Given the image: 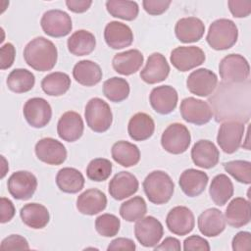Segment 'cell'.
Instances as JSON below:
<instances>
[{
	"label": "cell",
	"instance_id": "1",
	"mask_svg": "<svg viewBox=\"0 0 251 251\" xmlns=\"http://www.w3.org/2000/svg\"><path fill=\"white\" fill-rule=\"evenodd\" d=\"M24 58L25 63L35 71H51L57 63V47L51 40L38 36L25 45Z\"/></svg>",
	"mask_w": 251,
	"mask_h": 251
},
{
	"label": "cell",
	"instance_id": "2",
	"mask_svg": "<svg viewBox=\"0 0 251 251\" xmlns=\"http://www.w3.org/2000/svg\"><path fill=\"white\" fill-rule=\"evenodd\" d=\"M142 185L148 200L156 205H162L169 202L175 190L173 179L163 171H154L150 173L143 180Z\"/></svg>",
	"mask_w": 251,
	"mask_h": 251
},
{
	"label": "cell",
	"instance_id": "3",
	"mask_svg": "<svg viewBox=\"0 0 251 251\" xmlns=\"http://www.w3.org/2000/svg\"><path fill=\"white\" fill-rule=\"evenodd\" d=\"M238 29L236 25L228 19L214 21L208 29L207 43L214 50H226L231 48L237 41Z\"/></svg>",
	"mask_w": 251,
	"mask_h": 251
},
{
	"label": "cell",
	"instance_id": "4",
	"mask_svg": "<svg viewBox=\"0 0 251 251\" xmlns=\"http://www.w3.org/2000/svg\"><path fill=\"white\" fill-rule=\"evenodd\" d=\"M219 73L224 83H242L248 80L249 63L240 54H229L220 62Z\"/></svg>",
	"mask_w": 251,
	"mask_h": 251
},
{
	"label": "cell",
	"instance_id": "5",
	"mask_svg": "<svg viewBox=\"0 0 251 251\" xmlns=\"http://www.w3.org/2000/svg\"><path fill=\"white\" fill-rule=\"evenodd\" d=\"M86 124L94 132H104L108 130L113 122V114L107 102L101 98H91L84 110Z\"/></svg>",
	"mask_w": 251,
	"mask_h": 251
},
{
	"label": "cell",
	"instance_id": "6",
	"mask_svg": "<svg viewBox=\"0 0 251 251\" xmlns=\"http://www.w3.org/2000/svg\"><path fill=\"white\" fill-rule=\"evenodd\" d=\"M191 141L188 128L179 123L171 124L162 133L161 145L171 154H181L185 152Z\"/></svg>",
	"mask_w": 251,
	"mask_h": 251
},
{
	"label": "cell",
	"instance_id": "7",
	"mask_svg": "<svg viewBox=\"0 0 251 251\" xmlns=\"http://www.w3.org/2000/svg\"><path fill=\"white\" fill-rule=\"evenodd\" d=\"M244 123L236 120H228L220 126L217 142L220 148L226 154H232L238 150L244 134Z\"/></svg>",
	"mask_w": 251,
	"mask_h": 251
},
{
	"label": "cell",
	"instance_id": "8",
	"mask_svg": "<svg viewBox=\"0 0 251 251\" xmlns=\"http://www.w3.org/2000/svg\"><path fill=\"white\" fill-rule=\"evenodd\" d=\"M182 119L196 126L209 123L213 118V110L208 102L194 97L184 98L179 107Z\"/></svg>",
	"mask_w": 251,
	"mask_h": 251
},
{
	"label": "cell",
	"instance_id": "9",
	"mask_svg": "<svg viewBox=\"0 0 251 251\" xmlns=\"http://www.w3.org/2000/svg\"><path fill=\"white\" fill-rule=\"evenodd\" d=\"M44 33L51 37H63L68 35L73 28L72 19L68 13L53 9L45 12L40 20Z\"/></svg>",
	"mask_w": 251,
	"mask_h": 251
},
{
	"label": "cell",
	"instance_id": "10",
	"mask_svg": "<svg viewBox=\"0 0 251 251\" xmlns=\"http://www.w3.org/2000/svg\"><path fill=\"white\" fill-rule=\"evenodd\" d=\"M8 191L17 200H27L37 188L36 176L27 171L13 173L7 181Z\"/></svg>",
	"mask_w": 251,
	"mask_h": 251
},
{
	"label": "cell",
	"instance_id": "11",
	"mask_svg": "<svg viewBox=\"0 0 251 251\" xmlns=\"http://www.w3.org/2000/svg\"><path fill=\"white\" fill-rule=\"evenodd\" d=\"M134 234L144 247H155L164 234L163 225L155 217L147 216L139 219L134 226Z\"/></svg>",
	"mask_w": 251,
	"mask_h": 251
},
{
	"label": "cell",
	"instance_id": "12",
	"mask_svg": "<svg viewBox=\"0 0 251 251\" xmlns=\"http://www.w3.org/2000/svg\"><path fill=\"white\" fill-rule=\"evenodd\" d=\"M23 113L27 124L35 128L46 126L52 118L50 104L41 97L28 99L24 105Z\"/></svg>",
	"mask_w": 251,
	"mask_h": 251
},
{
	"label": "cell",
	"instance_id": "13",
	"mask_svg": "<svg viewBox=\"0 0 251 251\" xmlns=\"http://www.w3.org/2000/svg\"><path fill=\"white\" fill-rule=\"evenodd\" d=\"M170 60L177 71L187 72L204 63L205 53L197 46H178L172 51Z\"/></svg>",
	"mask_w": 251,
	"mask_h": 251
},
{
	"label": "cell",
	"instance_id": "14",
	"mask_svg": "<svg viewBox=\"0 0 251 251\" xmlns=\"http://www.w3.org/2000/svg\"><path fill=\"white\" fill-rule=\"evenodd\" d=\"M36 157L47 165L58 166L67 159L66 147L52 137H45L38 140L34 147Z\"/></svg>",
	"mask_w": 251,
	"mask_h": 251
},
{
	"label": "cell",
	"instance_id": "15",
	"mask_svg": "<svg viewBox=\"0 0 251 251\" xmlns=\"http://www.w3.org/2000/svg\"><path fill=\"white\" fill-rule=\"evenodd\" d=\"M218 84L217 75L205 68L193 71L186 79L188 90L197 96L207 97L214 92Z\"/></svg>",
	"mask_w": 251,
	"mask_h": 251
},
{
	"label": "cell",
	"instance_id": "16",
	"mask_svg": "<svg viewBox=\"0 0 251 251\" xmlns=\"http://www.w3.org/2000/svg\"><path fill=\"white\" fill-rule=\"evenodd\" d=\"M166 225L171 232L176 235H186L191 232L195 226L194 215L185 206L174 207L167 215Z\"/></svg>",
	"mask_w": 251,
	"mask_h": 251
},
{
	"label": "cell",
	"instance_id": "17",
	"mask_svg": "<svg viewBox=\"0 0 251 251\" xmlns=\"http://www.w3.org/2000/svg\"><path fill=\"white\" fill-rule=\"evenodd\" d=\"M170 74V66L164 55L161 53L151 54L145 67L140 72L141 79L148 84H155L164 81Z\"/></svg>",
	"mask_w": 251,
	"mask_h": 251
},
{
	"label": "cell",
	"instance_id": "18",
	"mask_svg": "<svg viewBox=\"0 0 251 251\" xmlns=\"http://www.w3.org/2000/svg\"><path fill=\"white\" fill-rule=\"evenodd\" d=\"M177 92L171 85H161L152 89L149 101L153 110L161 115L172 113L177 104Z\"/></svg>",
	"mask_w": 251,
	"mask_h": 251
},
{
	"label": "cell",
	"instance_id": "19",
	"mask_svg": "<svg viewBox=\"0 0 251 251\" xmlns=\"http://www.w3.org/2000/svg\"><path fill=\"white\" fill-rule=\"evenodd\" d=\"M84 125L80 115L74 111L64 113L57 124L59 137L67 142H74L79 139L83 133Z\"/></svg>",
	"mask_w": 251,
	"mask_h": 251
},
{
	"label": "cell",
	"instance_id": "20",
	"mask_svg": "<svg viewBox=\"0 0 251 251\" xmlns=\"http://www.w3.org/2000/svg\"><path fill=\"white\" fill-rule=\"evenodd\" d=\"M138 186L139 183L134 175L122 171L110 180L108 190L114 199L120 201L133 195L138 190Z\"/></svg>",
	"mask_w": 251,
	"mask_h": 251
},
{
	"label": "cell",
	"instance_id": "21",
	"mask_svg": "<svg viewBox=\"0 0 251 251\" xmlns=\"http://www.w3.org/2000/svg\"><path fill=\"white\" fill-rule=\"evenodd\" d=\"M104 39L112 49H123L131 45L133 42V33L127 25L118 21H112L105 26Z\"/></svg>",
	"mask_w": 251,
	"mask_h": 251
},
{
	"label": "cell",
	"instance_id": "22",
	"mask_svg": "<svg viewBox=\"0 0 251 251\" xmlns=\"http://www.w3.org/2000/svg\"><path fill=\"white\" fill-rule=\"evenodd\" d=\"M220 158V152L216 145L207 139H200L194 143L191 149L193 163L202 169L214 168Z\"/></svg>",
	"mask_w": 251,
	"mask_h": 251
},
{
	"label": "cell",
	"instance_id": "23",
	"mask_svg": "<svg viewBox=\"0 0 251 251\" xmlns=\"http://www.w3.org/2000/svg\"><path fill=\"white\" fill-rule=\"evenodd\" d=\"M205 31L204 23L196 17H186L179 19L175 26L176 38L183 43L199 41Z\"/></svg>",
	"mask_w": 251,
	"mask_h": 251
},
{
	"label": "cell",
	"instance_id": "24",
	"mask_svg": "<svg viewBox=\"0 0 251 251\" xmlns=\"http://www.w3.org/2000/svg\"><path fill=\"white\" fill-rule=\"evenodd\" d=\"M197 223L200 232L208 237L218 236L226 228L225 216L217 208H209L202 212Z\"/></svg>",
	"mask_w": 251,
	"mask_h": 251
},
{
	"label": "cell",
	"instance_id": "25",
	"mask_svg": "<svg viewBox=\"0 0 251 251\" xmlns=\"http://www.w3.org/2000/svg\"><path fill=\"white\" fill-rule=\"evenodd\" d=\"M208 180L209 177L206 173L195 169H187L181 173L178 183L186 196L196 197L205 190Z\"/></svg>",
	"mask_w": 251,
	"mask_h": 251
},
{
	"label": "cell",
	"instance_id": "26",
	"mask_svg": "<svg viewBox=\"0 0 251 251\" xmlns=\"http://www.w3.org/2000/svg\"><path fill=\"white\" fill-rule=\"evenodd\" d=\"M106 206L107 197L105 193L96 188L83 191L76 199V209L83 215H96L102 212Z\"/></svg>",
	"mask_w": 251,
	"mask_h": 251
},
{
	"label": "cell",
	"instance_id": "27",
	"mask_svg": "<svg viewBox=\"0 0 251 251\" xmlns=\"http://www.w3.org/2000/svg\"><path fill=\"white\" fill-rule=\"evenodd\" d=\"M143 61L144 57L139 50L129 49L116 54L112 60V66L118 74L130 75L140 69Z\"/></svg>",
	"mask_w": 251,
	"mask_h": 251
},
{
	"label": "cell",
	"instance_id": "28",
	"mask_svg": "<svg viewBox=\"0 0 251 251\" xmlns=\"http://www.w3.org/2000/svg\"><path fill=\"white\" fill-rule=\"evenodd\" d=\"M226 223L237 228L250 222V202L242 197L232 199L226 209Z\"/></svg>",
	"mask_w": 251,
	"mask_h": 251
},
{
	"label": "cell",
	"instance_id": "29",
	"mask_svg": "<svg viewBox=\"0 0 251 251\" xmlns=\"http://www.w3.org/2000/svg\"><path fill=\"white\" fill-rule=\"evenodd\" d=\"M102 71L98 64L90 60L77 62L73 69V76L76 82L84 86H94L102 79Z\"/></svg>",
	"mask_w": 251,
	"mask_h": 251
},
{
	"label": "cell",
	"instance_id": "30",
	"mask_svg": "<svg viewBox=\"0 0 251 251\" xmlns=\"http://www.w3.org/2000/svg\"><path fill=\"white\" fill-rule=\"evenodd\" d=\"M155 130V123L153 119L146 113H136L133 115L127 126V132L131 139L135 141H143L152 136Z\"/></svg>",
	"mask_w": 251,
	"mask_h": 251
},
{
	"label": "cell",
	"instance_id": "31",
	"mask_svg": "<svg viewBox=\"0 0 251 251\" xmlns=\"http://www.w3.org/2000/svg\"><path fill=\"white\" fill-rule=\"evenodd\" d=\"M20 217L25 226L34 229L45 227L50 220L47 208L39 203H28L23 206Z\"/></svg>",
	"mask_w": 251,
	"mask_h": 251
},
{
	"label": "cell",
	"instance_id": "32",
	"mask_svg": "<svg viewBox=\"0 0 251 251\" xmlns=\"http://www.w3.org/2000/svg\"><path fill=\"white\" fill-rule=\"evenodd\" d=\"M56 184L61 191L75 194L83 188L84 176L78 170L66 167L57 173Z\"/></svg>",
	"mask_w": 251,
	"mask_h": 251
},
{
	"label": "cell",
	"instance_id": "33",
	"mask_svg": "<svg viewBox=\"0 0 251 251\" xmlns=\"http://www.w3.org/2000/svg\"><path fill=\"white\" fill-rule=\"evenodd\" d=\"M112 158L119 165L129 168L135 166L140 160V151L138 147L128 141L120 140L113 144L111 149Z\"/></svg>",
	"mask_w": 251,
	"mask_h": 251
},
{
	"label": "cell",
	"instance_id": "34",
	"mask_svg": "<svg viewBox=\"0 0 251 251\" xmlns=\"http://www.w3.org/2000/svg\"><path fill=\"white\" fill-rule=\"evenodd\" d=\"M68 50L75 56L89 55L96 45L95 36L88 30L79 29L75 31L67 41Z\"/></svg>",
	"mask_w": 251,
	"mask_h": 251
},
{
	"label": "cell",
	"instance_id": "35",
	"mask_svg": "<svg viewBox=\"0 0 251 251\" xmlns=\"http://www.w3.org/2000/svg\"><path fill=\"white\" fill-rule=\"evenodd\" d=\"M209 194L218 206H224L233 195V184L225 174L217 175L210 184Z\"/></svg>",
	"mask_w": 251,
	"mask_h": 251
},
{
	"label": "cell",
	"instance_id": "36",
	"mask_svg": "<svg viewBox=\"0 0 251 251\" xmlns=\"http://www.w3.org/2000/svg\"><path fill=\"white\" fill-rule=\"evenodd\" d=\"M70 86L69 75L62 72L51 73L41 80V88L49 96H61L70 89Z\"/></svg>",
	"mask_w": 251,
	"mask_h": 251
},
{
	"label": "cell",
	"instance_id": "37",
	"mask_svg": "<svg viewBox=\"0 0 251 251\" xmlns=\"http://www.w3.org/2000/svg\"><path fill=\"white\" fill-rule=\"evenodd\" d=\"M8 88L15 93H25L31 90L35 83L34 75L26 69H15L7 77Z\"/></svg>",
	"mask_w": 251,
	"mask_h": 251
},
{
	"label": "cell",
	"instance_id": "38",
	"mask_svg": "<svg viewBox=\"0 0 251 251\" xmlns=\"http://www.w3.org/2000/svg\"><path fill=\"white\" fill-rule=\"evenodd\" d=\"M108 13L115 18L125 21H133L139 13L138 4L135 1L109 0L106 2Z\"/></svg>",
	"mask_w": 251,
	"mask_h": 251
},
{
	"label": "cell",
	"instance_id": "39",
	"mask_svg": "<svg viewBox=\"0 0 251 251\" xmlns=\"http://www.w3.org/2000/svg\"><path fill=\"white\" fill-rule=\"evenodd\" d=\"M129 84L122 77L113 76L103 83V94L105 97L115 103L122 102L128 97Z\"/></svg>",
	"mask_w": 251,
	"mask_h": 251
},
{
	"label": "cell",
	"instance_id": "40",
	"mask_svg": "<svg viewBox=\"0 0 251 251\" xmlns=\"http://www.w3.org/2000/svg\"><path fill=\"white\" fill-rule=\"evenodd\" d=\"M147 213V205L141 196H134L120 207V215L126 222H135L143 218Z\"/></svg>",
	"mask_w": 251,
	"mask_h": 251
},
{
	"label": "cell",
	"instance_id": "41",
	"mask_svg": "<svg viewBox=\"0 0 251 251\" xmlns=\"http://www.w3.org/2000/svg\"><path fill=\"white\" fill-rule=\"evenodd\" d=\"M225 171L235 180L244 184L251 182V163L245 160H234L224 164Z\"/></svg>",
	"mask_w": 251,
	"mask_h": 251
},
{
	"label": "cell",
	"instance_id": "42",
	"mask_svg": "<svg viewBox=\"0 0 251 251\" xmlns=\"http://www.w3.org/2000/svg\"><path fill=\"white\" fill-rule=\"evenodd\" d=\"M112 174V163L105 158L91 160L86 168V176L93 181H104Z\"/></svg>",
	"mask_w": 251,
	"mask_h": 251
},
{
	"label": "cell",
	"instance_id": "43",
	"mask_svg": "<svg viewBox=\"0 0 251 251\" xmlns=\"http://www.w3.org/2000/svg\"><path fill=\"white\" fill-rule=\"evenodd\" d=\"M121 226L119 218L113 214H102L95 220L96 231L104 237H112L118 234Z\"/></svg>",
	"mask_w": 251,
	"mask_h": 251
},
{
	"label": "cell",
	"instance_id": "44",
	"mask_svg": "<svg viewBox=\"0 0 251 251\" xmlns=\"http://www.w3.org/2000/svg\"><path fill=\"white\" fill-rule=\"evenodd\" d=\"M2 250H27L29 245L27 240L19 234H11L4 238L1 242Z\"/></svg>",
	"mask_w": 251,
	"mask_h": 251
},
{
	"label": "cell",
	"instance_id": "45",
	"mask_svg": "<svg viewBox=\"0 0 251 251\" xmlns=\"http://www.w3.org/2000/svg\"><path fill=\"white\" fill-rule=\"evenodd\" d=\"M171 3L170 0H144L142 1V6L149 15L158 16L165 13Z\"/></svg>",
	"mask_w": 251,
	"mask_h": 251
},
{
	"label": "cell",
	"instance_id": "46",
	"mask_svg": "<svg viewBox=\"0 0 251 251\" xmlns=\"http://www.w3.org/2000/svg\"><path fill=\"white\" fill-rule=\"evenodd\" d=\"M228 9L234 18H246L251 13V1L229 0Z\"/></svg>",
	"mask_w": 251,
	"mask_h": 251
},
{
	"label": "cell",
	"instance_id": "47",
	"mask_svg": "<svg viewBox=\"0 0 251 251\" xmlns=\"http://www.w3.org/2000/svg\"><path fill=\"white\" fill-rule=\"evenodd\" d=\"M183 249L185 251H209L210 245L205 238L199 235H191L184 239Z\"/></svg>",
	"mask_w": 251,
	"mask_h": 251
},
{
	"label": "cell",
	"instance_id": "48",
	"mask_svg": "<svg viewBox=\"0 0 251 251\" xmlns=\"http://www.w3.org/2000/svg\"><path fill=\"white\" fill-rule=\"evenodd\" d=\"M15 57H16V49L12 43L8 42L2 45L0 50L1 70H6L12 67L15 61Z\"/></svg>",
	"mask_w": 251,
	"mask_h": 251
},
{
	"label": "cell",
	"instance_id": "49",
	"mask_svg": "<svg viewBox=\"0 0 251 251\" xmlns=\"http://www.w3.org/2000/svg\"><path fill=\"white\" fill-rule=\"evenodd\" d=\"M232 250L247 251L251 249V234L248 231H239L232 238Z\"/></svg>",
	"mask_w": 251,
	"mask_h": 251
},
{
	"label": "cell",
	"instance_id": "50",
	"mask_svg": "<svg viewBox=\"0 0 251 251\" xmlns=\"http://www.w3.org/2000/svg\"><path fill=\"white\" fill-rule=\"evenodd\" d=\"M136 249L135 243L130 238L118 237L112 240L107 247L108 251L112 250H123V251H134Z\"/></svg>",
	"mask_w": 251,
	"mask_h": 251
},
{
	"label": "cell",
	"instance_id": "51",
	"mask_svg": "<svg viewBox=\"0 0 251 251\" xmlns=\"http://www.w3.org/2000/svg\"><path fill=\"white\" fill-rule=\"evenodd\" d=\"M15 206L13 202L6 198V197H1V216H0V222L2 224L10 222L13 217L15 216Z\"/></svg>",
	"mask_w": 251,
	"mask_h": 251
},
{
	"label": "cell",
	"instance_id": "52",
	"mask_svg": "<svg viewBox=\"0 0 251 251\" xmlns=\"http://www.w3.org/2000/svg\"><path fill=\"white\" fill-rule=\"evenodd\" d=\"M66 5L68 9L74 13H84L92 5L90 0H67Z\"/></svg>",
	"mask_w": 251,
	"mask_h": 251
},
{
	"label": "cell",
	"instance_id": "53",
	"mask_svg": "<svg viewBox=\"0 0 251 251\" xmlns=\"http://www.w3.org/2000/svg\"><path fill=\"white\" fill-rule=\"evenodd\" d=\"M181 249L180 242L176 237H167L162 243L154 247V250H169V251H179Z\"/></svg>",
	"mask_w": 251,
	"mask_h": 251
}]
</instances>
